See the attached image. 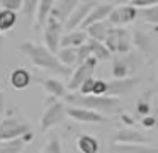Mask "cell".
<instances>
[{
    "mask_svg": "<svg viewBox=\"0 0 158 153\" xmlns=\"http://www.w3.org/2000/svg\"><path fill=\"white\" fill-rule=\"evenodd\" d=\"M15 24H17V14L0 9V32H7V31L14 29Z\"/></svg>",
    "mask_w": 158,
    "mask_h": 153,
    "instance_id": "cell-28",
    "label": "cell"
},
{
    "mask_svg": "<svg viewBox=\"0 0 158 153\" xmlns=\"http://www.w3.org/2000/svg\"><path fill=\"white\" fill-rule=\"evenodd\" d=\"M87 34L85 31H80V29H75V31H68V32H63L61 39H60V48H80L82 44L87 43Z\"/></svg>",
    "mask_w": 158,
    "mask_h": 153,
    "instance_id": "cell-18",
    "label": "cell"
},
{
    "mask_svg": "<svg viewBox=\"0 0 158 153\" xmlns=\"http://www.w3.org/2000/svg\"><path fill=\"white\" fill-rule=\"evenodd\" d=\"M141 122H143V126H144V128H153V126H155V122H156V119H155L153 116H146V117H143V119H141Z\"/></svg>",
    "mask_w": 158,
    "mask_h": 153,
    "instance_id": "cell-37",
    "label": "cell"
},
{
    "mask_svg": "<svg viewBox=\"0 0 158 153\" xmlns=\"http://www.w3.org/2000/svg\"><path fill=\"white\" fill-rule=\"evenodd\" d=\"M87 44H89V48H90L92 58H95L97 61H107V60H110V56H112V54L107 51V48L104 46V43H97V41L87 39Z\"/></svg>",
    "mask_w": 158,
    "mask_h": 153,
    "instance_id": "cell-27",
    "label": "cell"
},
{
    "mask_svg": "<svg viewBox=\"0 0 158 153\" xmlns=\"http://www.w3.org/2000/svg\"><path fill=\"white\" fill-rule=\"evenodd\" d=\"M9 80H10V85L14 88H17V90H22V88L29 87V83H31L32 77L31 73H29L26 68L19 66V68H14L10 73V77H9Z\"/></svg>",
    "mask_w": 158,
    "mask_h": 153,
    "instance_id": "cell-20",
    "label": "cell"
},
{
    "mask_svg": "<svg viewBox=\"0 0 158 153\" xmlns=\"http://www.w3.org/2000/svg\"><path fill=\"white\" fill-rule=\"evenodd\" d=\"M0 48H2V36H0Z\"/></svg>",
    "mask_w": 158,
    "mask_h": 153,
    "instance_id": "cell-39",
    "label": "cell"
},
{
    "mask_svg": "<svg viewBox=\"0 0 158 153\" xmlns=\"http://www.w3.org/2000/svg\"><path fill=\"white\" fill-rule=\"evenodd\" d=\"M144 143H153V139L134 128H121L112 136V145H144Z\"/></svg>",
    "mask_w": 158,
    "mask_h": 153,
    "instance_id": "cell-10",
    "label": "cell"
},
{
    "mask_svg": "<svg viewBox=\"0 0 158 153\" xmlns=\"http://www.w3.org/2000/svg\"><path fill=\"white\" fill-rule=\"evenodd\" d=\"M41 153H63V148H61V143H60V138H58V136H53V138H49L48 141L44 143Z\"/></svg>",
    "mask_w": 158,
    "mask_h": 153,
    "instance_id": "cell-30",
    "label": "cell"
},
{
    "mask_svg": "<svg viewBox=\"0 0 158 153\" xmlns=\"http://www.w3.org/2000/svg\"><path fill=\"white\" fill-rule=\"evenodd\" d=\"M27 133H31V128H29V122L24 119V116L15 114L0 121V143L22 138Z\"/></svg>",
    "mask_w": 158,
    "mask_h": 153,
    "instance_id": "cell-4",
    "label": "cell"
},
{
    "mask_svg": "<svg viewBox=\"0 0 158 153\" xmlns=\"http://www.w3.org/2000/svg\"><path fill=\"white\" fill-rule=\"evenodd\" d=\"M131 44H133L136 49H139V53H143L148 61H153V58H155V49L153 48L155 46H153L151 36H148L146 32L136 29L133 34H131Z\"/></svg>",
    "mask_w": 158,
    "mask_h": 153,
    "instance_id": "cell-15",
    "label": "cell"
},
{
    "mask_svg": "<svg viewBox=\"0 0 158 153\" xmlns=\"http://www.w3.org/2000/svg\"><path fill=\"white\" fill-rule=\"evenodd\" d=\"M141 58L136 53H126L123 56L112 60L110 63V73H112V80H121V78L133 77V73L136 71V68L141 65Z\"/></svg>",
    "mask_w": 158,
    "mask_h": 153,
    "instance_id": "cell-6",
    "label": "cell"
},
{
    "mask_svg": "<svg viewBox=\"0 0 158 153\" xmlns=\"http://www.w3.org/2000/svg\"><path fill=\"white\" fill-rule=\"evenodd\" d=\"M158 0H133V2H129V5H133L134 9H138V7H151V5H156Z\"/></svg>",
    "mask_w": 158,
    "mask_h": 153,
    "instance_id": "cell-35",
    "label": "cell"
},
{
    "mask_svg": "<svg viewBox=\"0 0 158 153\" xmlns=\"http://www.w3.org/2000/svg\"><path fill=\"white\" fill-rule=\"evenodd\" d=\"M0 7L2 10H10V12H15L22 9V0H0Z\"/></svg>",
    "mask_w": 158,
    "mask_h": 153,
    "instance_id": "cell-34",
    "label": "cell"
},
{
    "mask_svg": "<svg viewBox=\"0 0 158 153\" xmlns=\"http://www.w3.org/2000/svg\"><path fill=\"white\" fill-rule=\"evenodd\" d=\"M66 117L73 119V121L78 122H89V124H104V122L109 121V117L102 114H97L94 111H89V109H82V107H72V105H66L65 107Z\"/></svg>",
    "mask_w": 158,
    "mask_h": 153,
    "instance_id": "cell-12",
    "label": "cell"
},
{
    "mask_svg": "<svg viewBox=\"0 0 158 153\" xmlns=\"http://www.w3.org/2000/svg\"><path fill=\"white\" fill-rule=\"evenodd\" d=\"M77 5H78V0H60V2H55L49 17L56 19L60 24H65L66 19L70 17V14L77 9Z\"/></svg>",
    "mask_w": 158,
    "mask_h": 153,
    "instance_id": "cell-17",
    "label": "cell"
},
{
    "mask_svg": "<svg viewBox=\"0 0 158 153\" xmlns=\"http://www.w3.org/2000/svg\"><path fill=\"white\" fill-rule=\"evenodd\" d=\"M4 112H5V94H4V90L0 88V117L4 116Z\"/></svg>",
    "mask_w": 158,
    "mask_h": 153,
    "instance_id": "cell-38",
    "label": "cell"
},
{
    "mask_svg": "<svg viewBox=\"0 0 158 153\" xmlns=\"http://www.w3.org/2000/svg\"><path fill=\"white\" fill-rule=\"evenodd\" d=\"M53 0H38V10H36V26L34 29H39L46 24V20L49 19V14H51V9H53Z\"/></svg>",
    "mask_w": 158,
    "mask_h": 153,
    "instance_id": "cell-24",
    "label": "cell"
},
{
    "mask_svg": "<svg viewBox=\"0 0 158 153\" xmlns=\"http://www.w3.org/2000/svg\"><path fill=\"white\" fill-rule=\"evenodd\" d=\"M107 94V82L106 80H100V78H95L92 85V94L90 95H95V97H104Z\"/></svg>",
    "mask_w": 158,
    "mask_h": 153,
    "instance_id": "cell-32",
    "label": "cell"
},
{
    "mask_svg": "<svg viewBox=\"0 0 158 153\" xmlns=\"http://www.w3.org/2000/svg\"><path fill=\"white\" fill-rule=\"evenodd\" d=\"M22 14L27 17V20H34L36 17V10H38V0H24L22 2Z\"/></svg>",
    "mask_w": 158,
    "mask_h": 153,
    "instance_id": "cell-31",
    "label": "cell"
},
{
    "mask_svg": "<svg viewBox=\"0 0 158 153\" xmlns=\"http://www.w3.org/2000/svg\"><path fill=\"white\" fill-rule=\"evenodd\" d=\"M138 17H141L144 22L156 27V24H158V3L156 5H151V7H146V9H138Z\"/></svg>",
    "mask_w": 158,
    "mask_h": 153,
    "instance_id": "cell-29",
    "label": "cell"
},
{
    "mask_svg": "<svg viewBox=\"0 0 158 153\" xmlns=\"http://www.w3.org/2000/svg\"><path fill=\"white\" fill-rule=\"evenodd\" d=\"M77 148L80 153H99V141L92 134H78L77 136Z\"/></svg>",
    "mask_w": 158,
    "mask_h": 153,
    "instance_id": "cell-22",
    "label": "cell"
},
{
    "mask_svg": "<svg viewBox=\"0 0 158 153\" xmlns=\"http://www.w3.org/2000/svg\"><path fill=\"white\" fill-rule=\"evenodd\" d=\"M104 46L107 48V51L110 54L129 53L131 48H133V44H131V32L126 27H110L106 39H104Z\"/></svg>",
    "mask_w": 158,
    "mask_h": 153,
    "instance_id": "cell-5",
    "label": "cell"
},
{
    "mask_svg": "<svg viewBox=\"0 0 158 153\" xmlns=\"http://www.w3.org/2000/svg\"><path fill=\"white\" fill-rule=\"evenodd\" d=\"M138 19V9H134L129 3H116L112 12L107 17V22L110 27H124L127 24L134 22Z\"/></svg>",
    "mask_w": 158,
    "mask_h": 153,
    "instance_id": "cell-8",
    "label": "cell"
},
{
    "mask_svg": "<svg viewBox=\"0 0 158 153\" xmlns=\"http://www.w3.org/2000/svg\"><path fill=\"white\" fill-rule=\"evenodd\" d=\"M97 0H83V2H78L77 9L70 14V17L66 19V22L63 24V31H75L80 27V24L85 20V17L89 15V12L95 7Z\"/></svg>",
    "mask_w": 158,
    "mask_h": 153,
    "instance_id": "cell-11",
    "label": "cell"
},
{
    "mask_svg": "<svg viewBox=\"0 0 158 153\" xmlns=\"http://www.w3.org/2000/svg\"><path fill=\"white\" fill-rule=\"evenodd\" d=\"M61 36H63V24H60L56 19L49 17L44 24V31H43V39H44L43 46L49 53L56 54V51L60 49V39H61Z\"/></svg>",
    "mask_w": 158,
    "mask_h": 153,
    "instance_id": "cell-9",
    "label": "cell"
},
{
    "mask_svg": "<svg viewBox=\"0 0 158 153\" xmlns=\"http://www.w3.org/2000/svg\"><path fill=\"white\" fill-rule=\"evenodd\" d=\"M31 139H32V133H27V134H24L22 138L0 143V153H24L26 145H27Z\"/></svg>",
    "mask_w": 158,
    "mask_h": 153,
    "instance_id": "cell-19",
    "label": "cell"
},
{
    "mask_svg": "<svg viewBox=\"0 0 158 153\" xmlns=\"http://www.w3.org/2000/svg\"><path fill=\"white\" fill-rule=\"evenodd\" d=\"M36 80L39 82V85L43 87V90H44L49 97H53V99L61 100V99H65L66 94H68L66 85H63V82H60L58 78H53V77H46V78L44 77H38Z\"/></svg>",
    "mask_w": 158,
    "mask_h": 153,
    "instance_id": "cell-16",
    "label": "cell"
},
{
    "mask_svg": "<svg viewBox=\"0 0 158 153\" xmlns=\"http://www.w3.org/2000/svg\"><path fill=\"white\" fill-rule=\"evenodd\" d=\"M110 153H158L153 145H112Z\"/></svg>",
    "mask_w": 158,
    "mask_h": 153,
    "instance_id": "cell-23",
    "label": "cell"
},
{
    "mask_svg": "<svg viewBox=\"0 0 158 153\" xmlns=\"http://www.w3.org/2000/svg\"><path fill=\"white\" fill-rule=\"evenodd\" d=\"M114 7H116V3H114V2H97L95 7H94V9L89 12V15L85 17V20L80 24L78 29H80V31H85L87 27L92 26V24L102 22V20H107V17H109L110 12H112Z\"/></svg>",
    "mask_w": 158,
    "mask_h": 153,
    "instance_id": "cell-13",
    "label": "cell"
},
{
    "mask_svg": "<svg viewBox=\"0 0 158 153\" xmlns=\"http://www.w3.org/2000/svg\"><path fill=\"white\" fill-rule=\"evenodd\" d=\"M89 58H92V53H90V48L89 44H82L80 48H77V66L82 63H85Z\"/></svg>",
    "mask_w": 158,
    "mask_h": 153,
    "instance_id": "cell-33",
    "label": "cell"
},
{
    "mask_svg": "<svg viewBox=\"0 0 158 153\" xmlns=\"http://www.w3.org/2000/svg\"><path fill=\"white\" fill-rule=\"evenodd\" d=\"M97 65H99V61H97L95 58H89L85 63L78 65V66L72 71L70 80H68V85H66L68 94H75V92H78L80 85H82L87 78L94 77V71H95Z\"/></svg>",
    "mask_w": 158,
    "mask_h": 153,
    "instance_id": "cell-7",
    "label": "cell"
},
{
    "mask_svg": "<svg viewBox=\"0 0 158 153\" xmlns=\"http://www.w3.org/2000/svg\"><path fill=\"white\" fill-rule=\"evenodd\" d=\"M109 29H110L109 22H107V20H102V22H95V24H92V26H89L85 29V34H87L89 39L97 41V43H104Z\"/></svg>",
    "mask_w": 158,
    "mask_h": 153,
    "instance_id": "cell-21",
    "label": "cell"
},
{
    "mask_svg": "<svg viewBox=\"0 0 158 153\" xmlns=\"http://www.w3.org/2000/svg\"><path fill=\"white\" fill-rule=\"evenodd\" d=\"M153 95H155V90L150 88V90H146L139 99H138V102H136V114L138 116H141V117L150 116V112H151V97H153Z\"/></svg>",
    "mask_w": 158,
    "mask_h": 153,
    "instance_id": "cell-25",
    "label": "cell"
},
{
    "mask_svg": "<svg viewBox=\"0 0 158 153\" xmlns=\"http://www.w3.org/2000/svg\"><path fill=\"white\" fill-rule=\"evenodd\" d=\"M65 102L72 107H82V109H89V111H94L97 114H116L119 112V99L116 97H95V95H80V94H66Z\"/></svg>",
    "mask_w": 158,
    "mask_h": 153,
    "instance_id": "cell-2",
    "label": "cell"
},
{
    "mask_svg": "<svg viewBox=\"0 0 158 153\" xmlns=\"http://www.w3.org/2000/svg\"><path fill=\"white\" fill-rule=\"evenodd\" d=\"M139 83L138 77H127V78H121V80H110L107 82V97H116L119 99L121 95L129 94L131 90H134V87Z\"/></svg>",
    "mask_w": 158,
    "mask_h": 153,
    "instance_id": "cell-14",
    "label": "cell"
},
{
    "mask_svg": "<svg viewBox=\"0 0 158 153\" xmlns=\"http://www.w3.org/2000/svg\"><path fill=\"white\" fill-rule=\"evenodd\" d=\"M17 49L22 54H26L34 66L41 68V70L51 71V73L60 75V77H70L72 75V68L63 66L58 61L56 54L49 53L43 44H36V43H31V41H26V43L19 44Z\"/></svg>",
    "mask_w": 158,
    "mask_h": 153,
    "instance_id": "cell-1",
    "label": "cell"
},
{
    "mask_svg": "<svg viewBox=\"0 0 158 153\" xmlns=\"http://www.w3.org/2000/svg\"><path fill=\"white\" fill-rule=\"evenodd\" d=\"M44 105L46 107H44V112L41 116V122H39L41 133L49 131L51 128L61 124L66 119V112H65L66 105L63 104V100H58V99H53V97H46Z\"/></svg>",
    "mask_w": 158,
    "mask_h": 153,
    "instance_id": "cell-3",
    "label": "cell"
},
{
    "mask_svg": "<svg viewBox=\"0 0 158 153\" xmlns=\"http://www.w3.org/2000/svg\"><path fill=\"white\" fill-rule=\"evenodd\" d=\"M56 58L63 66L72 68L73 65H77V49L75 48H60L56 51Z\"/></svg>",
    "mask_w": 158,
    "mask_h": 153,
    "instance_id": "cell-26",
    "label": "cell"
},
{
    "mask_svg": "<svg viewBox=\"0 0 158 153\" xmlns=\"http://www.w3.org/2000/svg\"><path fill=\"white\" fill-rule=\"evenodd\" d=\"M119 119L124 122V124H126L124 128H133V126H134V119L131 117L129 114H126V112H123V114L119 116Z\"/></svg>",
    "mask_w": 158,
    "mask_h": 153,
    "instance_id": "cell-36",
    "label": "cell"
}]
</instances>
